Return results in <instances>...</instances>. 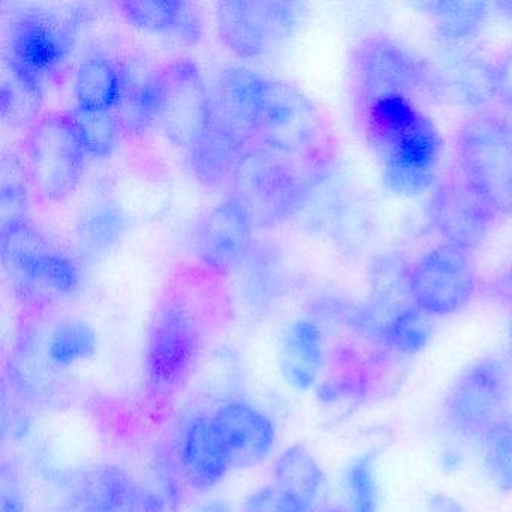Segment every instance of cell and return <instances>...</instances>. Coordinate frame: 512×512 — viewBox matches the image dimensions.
<instances>
[{"label": "cell", "instance_id": "6da1fadb", "mask_svg": "<svg viewBox=\"0 0 512 512\" xmlns=\"http://www.w3.org/2000/svg\"><path fill=\"white\" fill-rule=\"evenodd\" d=\"M313 167L250 145L230 182L232 199L244 209L254 229H271L292 217L310 193Z\"/></svg>", "mask_w": 512, "mask_h": 512}, {"label": "cell", "instance_id": "7a4b0ae2", "mask_svg": "<svg viewBox=\"0 0 512 512\" xmlns=\"http://www.w3.org/2000/svg\"><path fill=\"white\" fill-rule=\"evenodd\" d=\"M2 260L25 301L68 298L82 289L79 263L56 248L31 220L2 227Z\"/></svg>", "mask_w": 512, "mask_h": 512}, {"label": "cell", "instance_id": "3957f363", "mask_svg": "<svg viewBox=\"0 0 512 512\" xmlns=\"http://www.w3.org/2000/svg\"><path fill=\"white\" fill-rule=\"evenodd\" d=\"M23 155L31 187L49 203L73 196L89 157L70 112L50 113L35 121L23 142Z\"/></svg>", "mask_w": 512, "mask_h": 512}, {"label": "cell", "instance_id": "277c9868", "mask_svg": "<svg viewBox=\"0 0 512 512\" xmlns=\"http://www.w3.org/2000/svg\"><path fill=\"white\" fill-rule=\"evenodd\" d=\"M326 137L325 122L313 101L290 83L268 79L254 142L313 167L320 161Z\"/></svg>", "mask_w": 512, "mask_h": 512}, {"label": "cell", "instance_id": "5b68a950", "mask_svg": "<svg viewBox=\"0 0 512 512\" xmlns=\"http://www.w3.org/2000/svg\"><path fill=\"white\" fill-rule=\"evenodd\" d=\"M457 155L463 178L497 214L512 215V127L499 116L479 113L461 125Z\"/></svg>", "mask_w": 512, "mask_h": 512}, {"label": "cell", "instance_id": "8992f818", "mask_svg": "<svg viewBox=\"0 0 512 512\" xmlns=\"http://www.w3.org/2000/svg\"><path fill=\"white\" fill-rule=\"evenodd\" d=\"M509 395L511 374L505 362H476L449 389L443 409L446 427L460 439L481 442L485 431L505 415Z\"/></svg>", "mask_w": 512, "mask_h": 512}, {"label": "cell", "instance_id": "52a82bcc", "mask_svg": "<svg viewBox=\"0 0 512 512\" xmlns=\"http://www.w3.org/2000/svg\"><path fill=\"white\" fill-rule=\"evenodd\" d=\"M158 118L166 139L190 149L202 136L212 113V95L199 68L190 59H176L158 71Z\"/></svg>", "mask_w": 512, "mask_h": 512}, {"label": "cell", "instance_id": "ba28073f", "mask_svg": "<svg viewBox=\"0 0 512 512\" xmlns=\"http://www.w3.org/2000/svg\"><path fill=\"white\" fill-rule=\"evenodd\" d=\"M301 16L302 5L295 2L230 0L218 7V32L233 55L254 59L292 37Z\"/></svg>", "mask_w": 512, "mask_h": 512}, {"label": "cell", "instance_id": "9c48e42d", "mask_svg": "<svg viewBox=\"0 0 512 512\" xmlns=\"http://www.w3.org/2000/svg\"><path fill=\"white\" fill-rule=\"evenodd\" d=\"M409 292L413 304L427 316H451L475 296V268L466 251L440 245L410 268Z\"/></svg>", "mask_w": 512, "mask_h": 512}, {"label": "cell", "instance_id": "30bf717a", "mask_svg": "<svg viewBox=\"0 0 512 512\" xmlns=\"http://www.w3.org/2000/svg\"><path fill=\"white\" fill-rule=\"evenodd\" d=\"M200 349V332L190 308L178 299L167 301L155 317L146 343L145 370L158 391L178 385Z\"/></svg>", "mask_w": 512, "mask_h": 512}, {"label": "cell", "instance_id": "8fae6325", "mask_svg": "<svg viewBox=\"0 0 512 512\" xmlns=\"http://www.w3.org/2000/svg\"><path fill=\"white\" fill-rule=\"evenodd\" d=\"M355 74L367 104L383 97L412 98L433 85L427 65L386 37L368 38L359 46Z\"/></svg>", "mask_w": 512, "mask_h": 512}, {"label": "cell", "instance_id": "7c38bea8", "mask_svg": "<svg viewBox=\"0 0 512 512\" xmlns=\"http://www.w3.org/2000/svg\"><path fill=\"white\" fill-rule=\"evenodd\" d=\"M74 28L71 20L47 11L28 10L17 14L8 26L5 59L44 82L58 73L70 55Z\"/></svg>", "mask_w": 512, "mask_h": 512}, {"label": "cell", "instance_id": "4fadbf2b", "mask_svg": "<svg viewBox=\"0 0 512 512\" xmlns=\"http://www.w3.org/2000/svg\"><path fill=\"white\" fill-rule=\"evenodd\" d=\"M431 224L446 245L469 251L487 238L497 212L466 179L437 185L428 206Z\"/></svg>", "mask_w": 512, "mask_h": 512}, {"label": "cell", "instance_id": "5bb4252c", "mask_svg": "<svg viewBox=\"0 0 512 512\" xmlns=\"http://www.w3.org/2000/svg\"><path fill=\"white\" fill-rule=\"evenodd\" d=\"M215 431L232 467H253L274 451L277 430L262 410L245 401H230L212 415Z\"/></svg>", "mask_w": 512, "mask_h": 512}, {"label": "cell", "instance_id": "9a60e30c", "mask_svg": "<svg viewBox=\"0 0 512 512\" xmlns=\"http://www.w3.org/2000/svg\"><path fill=\"white\" fill-rule=\"evenodd\" d=\"M253 224L229 197L209 212L197 235V256L218 274L239 268L251 253Z\"/></svg>", "mask_w": 512, "mask_h": 512}, {"label": "cell", "instance_id": "2e32d148", "mask_svg": "<svg viewBox=\"0 0 512 512\" xmlns=\"http://www.w3.org/2000/svg\"><path fill=\"white\" fill-rule=\"evenodd\" d=\"M248 146V140L221 118L212 101L208 125L187 151L188 166L194 178L208 190H220L226 185L230 187L239 160Z\"/></svg>", "mask_w": 512, "mask_h": 512}, {"label": "cell", "instance_id": "e0dca14e", "mask_svg": "<svg viewBox=\"0 0 512 512\" xmlns=\"http://www.w3.org/2000/svg\"><path fill=\"white\" fill-rule=\"evenodd\" d=\"M268 77L247 67H227L212 95L215 109L245 140H256Z\"/></svg>", "mask_w": 512, "mask_h": 512}, {"label": "cell", "instance_id": "ac0fdd59", "mask_svg": "<svg viewBox=\"0 0 512 512\" xmlns=\"http://www.w3.org/2000/svg\"><path fill=\"white\" fill-rule=\"evenodd\" d=\"M181 466L191 487L199 491L217 487L232 469L212 416H197L185 428L181 442Z\"/></svg>", "mask_w": 512, "mask_h": 512}, {"label": "cell", "instance_id": "d6986e66", "mask_svg": "<svg viewBox=\"0 0 512 512\" xmlns=\"http://www.w3.org/2000/svg\"><path fill=\"white\" fill-rule=\"evenodd\" d=\"M119 11L130 25L155 34L173 35L182 43L194 46L203 37L199 14L190 4L178 0H125Z\"/></svg>", "mask_w": 512, "mask_h": 512}, {"label": "cell", "instance_id": "ffe728a7", "mask_svg": "<svg viewBox=\"0 0 512 512\" xmlns=\"http://www.w3.org/2000/svg\"><path fill=\"white\" fill-rule=\"evenodd\" d=\"M130 79V70L121 62L106 55L89 56L77 70L76 107L113 112L124 97Z\"/></svg>", "mask_w": 512, "mask_h": 512}, {"label": "cell", "instance_id": "44dd1931", "mask_svg": "<svg viewBox=\"0 0 512 512\" xmlns=\"http://www.w3.org/2000/svg\"><path fill=\"white\" fill-rule=\"evenodd\" d=\"M325 364V340L314 320L299 319L287 329L281 353V370L287 382L307 391L316 383Z\"/></svg>", "mask_w": 512, "mask_h": 512}, {"label": "cell", "instance_id": "7402d4cb", "mask_svg": "<svg viewBox=\"0 0 512 512\" xmlns=\"http://www.w3.org/2000/svg\"><path fill=\"white\" fill-rule=\"evenodd\" d=\"M325 482L319 461L302 445L290 446L275 463L274 485L308 512H316Z\"/></svg>", "mask_w": 512, "mask_h": 512}, {"label": "cell", "instance_id": "603a6c76", "mask_svg": "<svg viewBox=\"0 0 512 512\" xmlns=\"http://www.w3.org/2000/svg\"><path fill=\"white\" fill-rule=\"evenodd\" d=\"M128 220L124 209L113 200H101L89 206L76 226V241L80 254L97 259L109 253L124 236Z\"/></svg>", "mask_w": 512, "mask_h": 512}, {"label": "cell", "instance_id": "cb8c5ba5", "mask_svg": "<svg viewBox=\"0 0 512 512\" xmlns=\"http://www.w3.org/2000/svg\"><path fill=\"white\" fill-rule=\"evenodd\" d=\"M7 77L0 86V113L5 124L22 128L38 121L44 101V82L5 59Z\"/></svg>", "mask_w": 512, "mask_h": 512}, {"label": "cell", "instance_id": "d4e9b609", "mask_svg": "<svg viewBox=\"0 0 512 512\" xmlns=\"http://www.w3.org/2000/svg\"><path fill=\"white\" fill-rule=\"evenodd\" d=\"M140 490L119 467H100L85 482L82 512H134Z\"/></svg>", "mask_w": 512, "mask_h": 512}, {"label": "cell", "instance_id": "484cf974", "mask_svg": "<svg viewBox=\"0 0 512 512\" xmlns=\"http://www.w3.org/2000/svg\"><path fill=\"white\" fill-rule=\"evenodd\" d=\"M449 83L461 98L473 106L488 104L500 98L497 68L473 55L458 56L446 68Z\"/></svg>", "mask_w": 512, "mask_h": 512}, {"label": "cell", "instance_id": "4316f807", "mask_svg": "<svg viewBox=\"0 0 512 512\" xmlns=\"http://www.w3.org/2000/svg\"><path fill=\"white\" fill-rule=\"evenodd\" d=\"M158 100L160 92L157 73L139 82L131 77L124 97L113 110L121 131L127 134H142L152 125H157Z\"/></svg>", "mask_w": 512, "mask_h": 512}, {"label": "cell", "instance_id": "83f0119b", "mask_svg": "<svg viewBox=\"0 0 512 512\" xmlns=\"http://www.w3.org/2000/svg\"><path fill=\"white\" fill-rule=\"evenodd\" d=\"M421 7L433 19L439 34L448 41H464L475 37L488 16V5L482 2L434 0Z\"/></svg>", "mask_w": 512, "mask_h": 512}, {"label": "cell", "instance_id": "f1b7e54d", "mask_svg": "<svg viewBox=\"0 0 512 512\" xmlns=\"http://www.w3.org/2000/svg\"><path fill=\"white\" fill-rule=\"evenodd\" d=\"M97 346V332L89 323L65 320L53 329L47 343V356L55 367L67 368L92 358Z\"/></svg>", "mask_w": 512, "mask_h": 512}, {"label": "cell", "instance_id": "f546056e", "mask_svg": "<svg viewBox=\"0 0 512 512\" xmlns=\"http://www.w3.org/2000/svg\"><path fill=\"white\" fill-rule=\"evenodd\" d=\"M485 470L499 490L512 491V413L500 416L481 439Z\"/></svg>", "mask_w": 512, "mask_h": 512}, {"label": "cell", "instance_id": "4dcf8cb0", "mask_svg": "<svg viewBox=\"0 0 512 512\" xmlns=\"http://www.w3.org/2000/svg\"><path fill=\"white\" fill-rule=\"evenodd\" d=\"M29 176L25 161L19 155H5L0 185V217L2 227L29 220Z\"/></svg>", "mask_w": 512, "mask_h": 512}, {"label": "cell", "instance_id": "1f68e13d", "mask_svg": "<svg viewBox=\"0 0 512 512\" xmlns=\"http://www.w3.org/2000/svg\"><path fill=\"white\" fill-rule=\"evenodd\" d=\"M70 113L89 157H110L118 146L119 134H121V128L113 112L76 107Z\"/></svg>", "mask_w": 512, "mask_h": 512}, {"label": "cell", "instance_id": "d6a6232c", "mask_svg": "<svg viewBox=\"0 0 512 512\" xmlns=\"http://www.w3.org/2000/svg\"><path fill=\"white\" fill-rule=\"evenodd\" d=\"M376 452L362 455L347 470L346 485L349 491L350 512H377L379 490L374 475Z\"/></svg>", "mask_w": 512, "mask_h": 512}, {"label": "cell", "instance_id": "836d02e7", "mask_svg": "<svg viewBox=\"0 0 512 512\" xmlns=\"http://www.w3.org/2000/svg\"><path fill=\"white\" fill-rule=\"evenodd\" d=\"M242 512H308L292 497L287 496L277 485L259 488L250 494L242 506Z\"/></svg>", "mask_w": 512, "mask_h": 512}, {"label": "cell", "instance_id": "e575fe53", "mask_svg": "<svg viewBox=\"0 0 512 512\" xmlns=\"http://www.w3.org/2000/svg\"><path fill=\"white\" fill-rule=\"evenodd\" d=\"M25 497L20 488L19 479L13 472L7 473L4 467L2 475V508L0 512H25Z\"/></svg>", "mask_w": 512, "mask_h": 512}, {"label": "cell", "instance_id": "d590c367", "mask_svg": "<svg viewBox=\"0 0 512 512\" xmlns=\"http://www.w3.org/2000/svg\"><path fill=\"white\" fill-rule=\"evenodd\" d=\"M499 77L500 100L512 106V52L506 56L505 61L497 67Z\"/></svg>", "mask_w": 512, "mask_h": 512}, {"label": "cell", "instance_id": "8d00e7d4", "mask_svg": "<svg viewBox=\"0 0 512 512\" xmlns=\"http://www.w3.org/2000/svg\"><path fill=\"white\" fill-rule=\"evenodd\" d=\"M424 512H466V509L454 497L445 493H436L428 497Z\"/></svg>", "mask_w": 512, "mask_h": 512}, {"label": "cell", "instance_id": "74e56055", "mask_svg": "<svg viewBox=\"0 0 512 512\" xmlns=\"http://www.w3.org/2000/svg\"><path fill=\"white\" fill-rule=\"evenodd\" d=\"M199 512H230V508L221 500H214V502L206 503Z\"/></svg>", "mask_w": 512, "mask_h": 512}, {"label": "cell", "instance_id": "f35d334b", "mask_svg": "<svg viewBox=\"0 0 512 512\" xmlns=\"http://www.w3.org/2000/svg\"><path fill=\"white\" fill-rule=\"evenodd\" d=\"M329 512H350L349 509L347 511H343V509H332V511Z\"/></svg>", "mask_w": 512, "mask_h": 512}]
</instances>
